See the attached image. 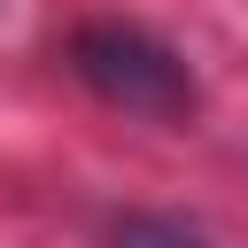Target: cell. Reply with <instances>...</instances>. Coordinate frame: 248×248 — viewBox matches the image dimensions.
<instances>
[{"label": "cell", "instance_id": "obj_1", "mask_svg": "<svg viewBox=\"0 0 248 248\" xmlns=\"http://www.w3.org/2000/svg\"><path fill=\"white\" fill-rule=\"evenodd\" d=\"M70 70H78L108 108L155 116V124H178V116H194V101H202L186 54L163 46V39L140 31V23H85V31L70 39Z\"/></svg>", "mask_w": 248, "mask_h": 248}, {"label": "cell", "instance_id": "obj_2", "mask_svg": "<svg viewBox=\"0 0 248 248\" xmlns=\"http://www.w3.org/2000/svg\"><path fill=\"white\" fill-rule=\"evenodd\" d=\"M108 248H217V240L186 217H124L108 225Z\"/></svg>", "mask_w": 248, "mask_h": 248}]
</instances>
